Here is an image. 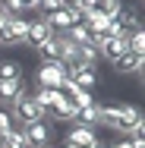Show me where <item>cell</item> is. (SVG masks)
<instances>
[{
    "label": "cell",
    "instance_id": "obj_1",
    "mask_svg": "<svg viewBox=\"0 0 145 148\" xmlns=\"http://www.w3.org/2000/svg\"><path fill=\"white\" fill-rule=\"evenodd\" d=\"M142 110L136 104H101L98 110V126H107L120 136H129V129L142 126Z\"/></svg>",
    "mask_w": 145,
    "mask_h": 148
},
{
    "label": "cell",
    "instance_id": "obj_2",
    "mask_svg": "<svg viewBox=\"0 0 145 148\" xmlns=\"http://www.w3.org/2000/svg\"><path fill=\"white\" fill-rule=\"evenodd\" d=\"M10 117H13V123H19V126H25V123H35V120L44 117V110L38 107V101L29 95H22V98H16L13 104H10Z\"/></svg>",
    "mask_w": 145,
    "mask_h": 148
},
{
    "label": "cell",
    "instance_id": "obj_3",
    "mask_svg": "<svg viewBox=\"0 0 145 148\" xmlns=\"http://www.w3.org/2000/svg\"><path fill=\"white\" fill-rule=\"evenodd\" d=\"M22 136L32 148H44V145H54V123L47 117L35 120V123H25L22 126Z\"/></svg>",
    "mask_w": 145,
    "mask_h": 148
},
{
    "label": "cell",
    "instance_id": "obj_4",
    "mask_svg": "<svg viewBox=\"0 0 145 148\" xmlns=\"http://www.w3.org/2000/svg\"><path fill=\"white\" fill-rule=\"evenodd\" d=\"M35 82H38V88H63L69 79H66L63 63H38V69H35Z\"/></svg>",
    "mask_w": 145,
    "mask_h": 148
},
{
    "label": "cell",
    "instance_id": "obj_5",
    "mask_svg": "<svg viewBox=\"0 0 145 148\" xmlns=\"http://www.w3.org/2000/svg\"><path fill=\"white\" fill-rule=\"evenodd\" d=\"M38 54H41V63H63V57H66V41H63V35H51L41 47H35Z\"/></svg>",
    "mask_w": 145,
    "mask_h": 148
},
{
    "label": "cell",
    "instance_id": "obj_6",
    "mask_svg": "<svg viewBox=\"0 0 145 148\" xmlns=\"http://www.w3.org/2000/svg\"><path fill=\"white\" fill-rule=\"evenodd\" d=\"M114 66V73L117 76H139L145 69V54H133V51H126L120 60H114L111 63Z\"/></svg>",
    "mask_w": 145,
    "mask_h": 148
},
{
    "label": "cell",
    "instance_id": "obj_7",
    "mask_svg": "<svg viewBox=\"0 0 145 148\" xmlns=\"http://www.w3.org/2000/svg\"><path fill=\"white\" fill-rule=\"evenodd\" d=\"M44 117L51 120V123H73V117H76V107H73V104L66 101V95L60 91V98L51 104V107H47V110H44Z\"/></svg>",
    "mask_w": 145,
    "mask_h": 148
},
{
    "label": "cell",
    "instance_id": "obj_8",
    "mask_svg": "<svg viewBox=\"0 0 145 148\" xmlns=\"http://www.w3.org/2000/svg\"><path fill=\"white\" fill-rule=\"evenodd\" d=\"M51 35H54V29H51L44 19H29V32H25V41H22V44H25V47H41Z\"/></svg>",
    "mask_w": 145,
    "mask_h": 148
},
{
    "label": "cell",
    "instance_id": "obj_9",
    "mask_svg": "<svg viewBox=\"0 0 145 148\" xmlns=\"http://www.w3.org/2000/svg\"><path fill=\"white\" fill-rule=\"evenodd\" d=\"M63 142H73V145H79V148H91L98 142V132H95L91 126H76V123H73V126L66 129Z\"/></svg>",
    "mask_w": 145,
    "mask_h": 148
},
{
    "label": "cell",
    "instance_id": "obj_10",
    "mask_svg": "<svg viewBox=\"0 0 145 148\" xmlns=\"http://www.w3.org/2000/svg\"><path fill=\"white\" fill-rule=\"evenodd\" d=\"M22 95H29L25 79H0V104H13Z\"/></svg>",
    "mask_w": 145,
    "mask_h": 148
},
{
    "label": "cell",
    "instance_id": "obj_11",
    "mask_svg": "<svg viewBox=\"0 0 145 148\" xmlns=\"http://www.w3.org/2000/svg\"><path fill=\"white\" fill-rule=\"evenodd\" d=\"M126 54V41H120V38H101L98 41V57L107 60V63H114Z\"/></svg>",
    "mask_w": 145,
    "mask_h": 148
},
{
    "label": "cell",
    "instance_id": "obj_12",
    "mask_svg": "<svg viewBox=\"0 0 145 148\" xmlns=\"http://www.w3.org/2000/svg\"><path fill=\"white\" fill-rule=\"evenodd\" d=\"M60 91L66 95V101H69L76 110H79V107H88V104H95V95H91V91H85V88H79V85H73V82H66Z\"/></svg>",
    "mask_w": 145,
    "mask_h": 148
},
{
    "label": "cell",
    "instance_id": "obj_13",
    "mask_svg": "<svg viewBox=\"0 0 145 148\" xmlns=\"http://www.w3.org/2000/svg\"><path fill=\"white\" fill-rule=\"evenodd\" d=\"M111 19H114L120 29H126V32L139 29V10H136V6H120L114 16H111Z\"/></svg>",
    "mask_w": 145,
    "mask_h": 148
},
{
    "label": "cell",
    "instance_id": "obj_14",
    "mask_svg": "<svg viewBox=\"0 0 145 148\" xmlns=\"http://www.w3.org/2000/svg\"><path fill=\"white\" fill-rule=\"evenodd\" d=\"M69 82H73V85H79V88H85V91H91L95 85H98V66H82Z\"/></svg>",
    "mask_w": 145,
    "mask_h": 148
},
{
    "label": "cell",
    "instance_id": "obj_15",
    "mask_svg": "<svg viewBox=\"0 0 145 148\" xmlns=\"http://www.w3.org/2000/svg\"><path fill=\"white\" fill-rule=\"evenodd\" d=\"M98 110H101V104H98V101H95V104H88V107H79V110H76V117H73V123H76V126H91V129H95V126H98Z\"/></svg>",
    "mask_w": 145,
    "mask_h": 148
},
{
    "label": "cell",
    "instance_id": "obj_16",
    "mask_svg": "<svg viewBox=\"0 0 145 148\" xmlns=\"http://www.w3.org/2000/svg\"><path fill=\"white\" fill-rule=\"evenodd\" d=\"M0 79H25L22 60H0Z\"/></svg>",
    "mask_w": 145,
    "mask_h": 148
},
{
    "label": "cell",
    "instance_id": "obj_17",
    "mask_svg": "<svg viewBox=\"0 0 145 148\" xmlns=\"http://www.w3.org/2000/svg\"><path fill=\"white\" fill-rule=\"evenodd\" d=\"M0 148H32L25 142V136H22V126H13L3 139H0Z\"/></svg>",
    "mask_w": 145,
    "mask_h": 148
},
{
    "label": "cell",
    "instance_id": "obj_18",
    "mask_svg": "<svg viewBox=\"0 0 145 148\" xmlns=\"http://www.w3.org/2000/svg\"><path fill=\"white\" fill-rule=\"evenodd\" d=\"M32 98L38 101V107H41V110H47V107L60 98V88H38V91H32Z\"/></svg>",
    "mask_w": 145,
    "mask_h": 148
},
{
    "label": "cell",
    "instance_id": "obj_19",
    "mask_svg": "<svg viewBox=\"0 0 145 148\" xmlns=\"http://www.w3.org/2000/svg\"><path fill=\"white\" fill-rule=\"evenodd\" d=\"M126 51H133V54H145V32L142 29H133L126 35Z\"/></svg>",
    "mask_w": 145,
    "mask_h": 148
},
{
    "label": "cell",
    "instance_id": "obj_20",
    "mask_svg": "<svg viewBox=\"0 0 145 148\" xmlns=\"http://www.w3.org/2000/svg\"><path fill=\"white\" fill-rule=\"evenodd\" d=\"M38 10H41V16H47L54 10H63V3L60 0H38Z\"/></svg>",
    "mask_w": 145,
    "mask_h": 148
},
{
    "label": "cell",
    "instance_id": "obj_21",
    "mask_svg": "<svg viewBox=\"0 0 145 148\" xmlns=\"http://www.w3.org/2000/svg\"><path fill=\"white\" fill-rule=\"evenodd\" d=\"M13 16H16V13H10V10H6L3 3H0V29H3V25H6L10 19H13Z\"/></svg>",
    "mask_w": 145,
    "mask_h": 148
},
{
    "label": "cell",
    "instance_id": "obj_22",
    "mask_svg": "<svg viewBox=\"0 0 145 148\" xmlns=\"http://www.w3.org/2000/svg\"><path fill=\"white\" fill-rule=\"evenodd\" d=\"M111 148H133V139L126 136V139H120V142H111Z\"/></svg>",
    "mask_w": 145,
    "mask_h": 148
},
{
    "label": "cell",
    "instance_id": "obj_23",
    "mask_svg": "<svg viewBox=\"0 0 145 148\" xmlns=\"http://www.w3.org/2000/svg\"><path fill=\"white\" fill-rule=\"evenodd\" d=\"M91 148H111V142H104V139H98V142H95Z\"/></svg>",
    "mask_w": 145,
    "mask_h": 148
},
{
    "label": "cell",
    "instance_id": "obj_24",
    "mask_svg": "<svg viewBox=\"0 0 145 148\" xmlns=\"http://www.w3.org/2000/svg\"><path fill=\"white\" fill-rule=\"evenodd\" d=\"M44 148H57V145H44Z\"/></svg>",
    "mask_w": 145,
    "mask_h": 148
},
{
    "label": "cell",
    "instance_id": "obj_25",
    "mask_svg": "<svg viewBox=\"0 0 145 148\" xmlns=\"http://www.w3.org/2000/svg\"><path fill=\"white\" fill-rule=\"evenodd\" d=\"M0 3H3V0H0Z\"/></svg>",
    "mask_w": 145,
    "mask_h": 148
}]
</instances>
